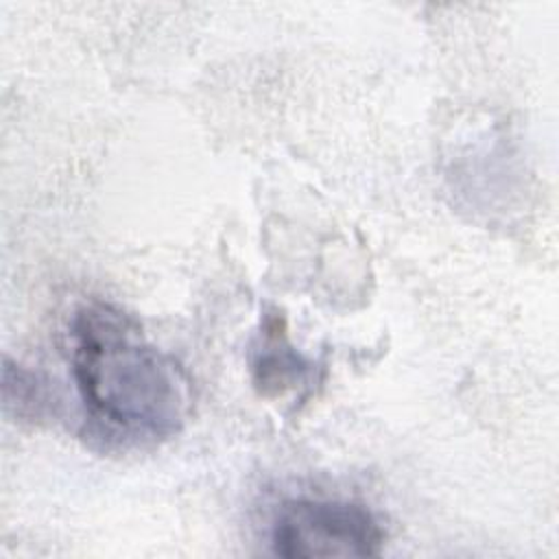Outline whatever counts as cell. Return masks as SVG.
<instances>
[{"label": "cell", "instance_id": "obj_1", "mask_svg": "<svg viewBox=\"0 0 559 559\" xmlns=\"http://www.w3.org/2000/svg\"><path fill=\"white\" fill-rule=\"evenodd\" d=\"M70 345L72 376L90 419L131 441H159L181 430L192 408V380L173 354L144 338L129 314L105 301L81 306Z\"/></svg>", "mask_w": 559, "mask_h": 559}, {"label": "cell", "instance_id": "obj_3", "mask_svg": "<svg viewBox=\"0 0 559 559\" xmlns=\"http://www.w3.org/2000/svg\"><path fill=\"white\" fill-rule=\"evenodd\" d=\"M251 365L255 384L264 395L284 393L312 371V362L288 345L284 330H280V319H271L264 325V334Z\"/></svg>", "mask_w": 559, "mask_h": 559}, {"label": "cell", "instance_id": "obj_2", "mask_svg": "<svg viewBox=\"0 0 559 559\" xmlns=\"http://www.w3.org/2000/svg\"><path fill=\"white\" fill-rule=\"evenodd\" d=\"M378 515L354 500L293 498L282 502L271 526L273 552L286 559L376 557L384 546Z\"/></svg>", "mask_w": 559, "mask_h": 559}]
</instances>
